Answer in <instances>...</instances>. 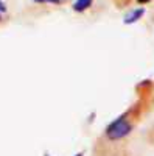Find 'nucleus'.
I'll return each instance as SVG.
<instances>
[{
  "label": "nucleus",
  "instance_id": "nucleus-3",
  "mask_svg": "<svg viewBox=\"0 0 154 156\" xmlns=\"http://www.w3.org/2000/svg\"><path fill=\"white\" fill-rule=\"evenodd\" d=\"M92 3H94V0H75L73 9L76 12H84L86 9H89L92 6Z\"/></svg>",
  "mask_w": 154,
  "mask_h": 156
},
{
  "label": "nucleus",
  "instance_id": "nucleus-6",
  "mask_svg": "<svg viewBox=\"0 0 154 156\" xmlns=\"http://www.w3.org/2000/svg\"><path fill=\"white\" fill-rule=\"evenodd\" d=\"M83 154H84V153H78V154H75V156H83Z\"/></svg>",
  "mask_w": 154,
  "mask_h": 156
},
{
  "label": "nucleus",
  "instance_id": "nucleus-7",
  "mask_svg": "<svg viewBox=\"0 0 154 156\" xmlns=\"http://www.w3.org/2000/svg\"><path fill=\"white\" fill-rule=\"evenodd\" d=\"M45 156H48V154H45Z\"/></svg>",
  "mask_w": 154,
  "mask_h": 156
},
{
  "label": "nucleus",
  "instance_id": "nucleus-1",
  "mask_svg": "<svg viewBox=\"0 0 154 156\" xmlns=\"http://www.w3.org/2000/svg\"><path fill=\"white\" fill-rule=\"evenodd\" d=\"M134 129V125L129 119L128 114H121L117 119H114L104 129V134L109 140H121L125 137H128Z\"/></svg>",
  "mask_w": 154,
  "mask_h": 156
},
{
  "label": "nucleus",
  "instance_id": "nucleus-5",
  "mask_svg": "<svg viewBox=\"0 0 154 156\" xmlns=\"http://www.w3.org/2000/svg\"><path fill=\"white\" fill-rule=\"evenodd\" d=\"M6 14V5L3 0H0V20H2V17Z\"/></svg>",
  "mask_w": 154,
  "mask_h": 156
},
{
  "label": "nucleus",
  "instance_id": "nucleus-4",
  "mask_svg": "<svg viewBox=\"0 0 154 156\" xmlns=\"http://www.w3.org/2000/svg\"><path fill=\"white\" fill-rule=\"evenodd\" d=\"M34 3H39V5H44V3H51V5H58L61 3L62 0H33Z\"/></svg>",
  "mask_w": 154,
  "mask_h": 156
},
{
  "label": "nucleus",
  "instance_id": "nucleus-2",
  "mask_svg": "<svg viewBox=\"0 0 154 156\" xmlns=\"http://www.w3.org/2000/svg\"><path fill=\"white\" fill-rule=\"evenodd\" d=\"M143 14H145V8H143V6H140V8H134V9H131V11L125 16L123 23H126V25L135 23V22H139L140 19L143 17Z\"/></svg>",
  "mask_w": 154,
  "mask_h": 156
}]
</instances>
